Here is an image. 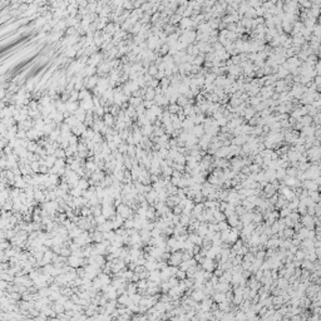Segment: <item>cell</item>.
Segmentation results:
<instances>
[{
	"label": "cell",
	"mask_w": 321,
	"mask_h": 321,
	"mask_svg": "<svg viewBox=\"0 0 321 321\" xmlns=\"http://www.w3.org/2000/svg\"><path fill=\"white\" fill-rule=\"evenodd\" d=\"M83 262H84V257H78V256H73V255L70 257H68V265L74 267V269L82 267L83 266Z\"/></svg>",
	"instance_id": "cell-1"
},
{
	"label": "cell",
	"mask_w": 321,
	"mask_h": 321,
	"mask_svg": "<svg viewBox=\"0 0 321 321\" xmlns=\"http://www.w3.org/2000/svg\"><path fill=\"white\" fill-rule=\"evenodd\" d=\"M82 232H83V229H82L80 227H78V226H77V227H74L73 229H70V231H69V236H70V237L74 240L75 237H78V236H80V235H82Z\"/></svg>",
	"instance_id": "cell-2"
},
{
	"label": "cell",
	"mask_w": 321,
	"mask_h": 321,
	"mask_svg": "<svg viewBox=\"0 0 321 321\" xmlns=\"http://www.w3.org/2000/svg\"><path fill=\"white\" fill-rule=\"evenodd\" d=\"M89 181H88V179H86V178H82V179H79V183H78V187H80L82 190L83 191H86V190H88V188H89Z\"/></svg>",
	"instance_id": "cell-3"
},
{
	"label": "cell",
	"mask_w": 321,
	"mask_h": 321,
	"mask_svg": "<svg viewBox=\"0 0 321 321\" xmlns=\"http://www.w3.org/2000/svg\"><path fill=\"white\" fill-rule=\"evenodd\" d=\"M181 259H182V257H181V255H178V253H174V255H172V256H171V259H169V261H168V262L171 263V265L176 266V265H177V263L179 262V261H181Z\"/></svg>",
	"instance_id": "cell-4"
},
{
	"label": "cell",
	"mask_w": 321,
	"mask_h": 321,
	"mask_svg": "<svg viewBox=\"0 0 321 321\" xmlns=\"http://www.w3.org/2000/svg\"><path fill=\"white\" fill-rule=\"evenodd\" d=\"M56 168H58V172H59V169H62V168H64L65 166V160H64V158H56V160H55V164H54Z\"/></svg>",
	"instance_id": "cell-5"
},
{
	"label": "cell",
	"mask_w": 321,
	"mask_h": 321,
	"mask_svg": "<svg viewBox=\"0 0 321 321\" xmlns=\"http://www.w3.org/2000/svg\"><path fill=\"white\" fill-rule=\"evenodd\" d=\"M54 156L56 157V158H64V157H67V155H65V149L64 148H58L54 152Z\"/></svg>",
	"instance_id": "cell-6"
},
{
	"label": "cell",
	"mask_w": 321,
	"mask_h": 321,
	"mask_svg": "<svg viewBox=\"0 0 321 321\" xmlns=\"http://www.w3.org/2000/svg\"><path fill=\"white\" fill-rule=\"evenodd\" d=\"M118 149H119V152H121V153H124L125 151H128V146H125V144H121V146L118 147Z\"/></svg>",
	"instance_id": "cell-7"
},
{
	"label": "cell",
	"mask_w": 321,
	"mask_h": 321,
	"mask_svg": "<svg viewBox=\"0 0 321 321\" xmlns=\"http://www.w3.org/2000/svg\"><path fill=\"white\" fill-rule=\"evenodd\" d=\"M50 137H52V139H55V138L58 137V132H54V133H52V136H50Z\"/></svg>",
	"instance_id": "cell-8"
},
{
	"label": "cell",
	"mask_w": 321,
	"mask_h": 321,
	"mask_svg": "<svg viewBox=\"0 0 321 321\" xmlns=\"http://www.w3.org/2000/svg\"><path fill=\"white\" fill-rule=\"evenodd\" d=\"M18 137L24 138V137H25V133H24V132H19V133H18Z\"/></svg>",
	"instance_id": "cell-9"
}]
</instances>
